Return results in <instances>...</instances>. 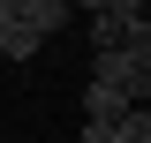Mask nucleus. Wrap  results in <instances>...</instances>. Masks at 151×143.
<instances>
[{
    "label": "nucleus",
    "mask_w": 151,
    "mask_h": 143,
    "mask_svg": "<svg viewBox=\"0 0 151 143\" xmlns=\"http://www.w3.org/2000/svg\"><path fill=\"white\" fill-rule=\"evenodd\" d=\"M68 15H76L68 0H15V23H23V30H38V38H60V30H68Z\"/></svg>",
    "instance_id": "obj_1"
},
{
    "label": "nucleus",
    "mask_w": 151,
    "mask_h": 143,
    "mask_svg": "<svg viewBox=\"0 0 151 143\" xmlns=\"http://www.w3.org/2000/svg\"><path fill=\"white\" fill-rule=\"evenodd\" d=\"M121 113H129V98L113 83H83V121H121Z\"/></svg>",
    "instance_id": "obj_2"
},
{
    "label": "nucleus",
    "mask_w": 151,
    "mask_h": 143,
    "mask_svg": "<svg viewBox=\"0 0 151 143\" xmlns=\"http://www.w3.org/2000/svg\"><path fill=\"white\" fill-rule=\"evenodd\" d=\"M38 45H45L38 30H23V23H0V53H8V60H30Z\"/></svg>",
    "instance_id": "obj_3"
},
{
    "label": "nucleus",
    "mask_w": 151,
    "mask_h": 143,
    "mask_svg": "<svg viewBox=\"0 0 151 143\" xmlns=\"http://www.w3.org/2000/svg\"><path fill=\"white\" fill-rule=\"evenodd\" d=\"M113 143H151V113H144V106H129L121 121H113Z\"/></svg>",
    "instance_id": "obj_4"
},
{
    "label": "nucleus",
    "mask_w": 151,
    "mask_h": 143,
    "mask_svg": "<svg viewBox=\"0 0 151 143\" xmlns=\"http://www.w3.org/2000/svg\"><path fill=\"white\" fill-rule=\"evenodd\" d=\"M83 143H113V121H83Z\"/></svg>",
    "instance_id": "obj_5"
},
{
    "label": "nucleus",
    "mask_w": 151,
    "mask_h": 143,
    "mask_svg": "<svg viewBox=\"0 0 151 143\" xmlns=\"http://www.w3.org/2000/svg\"><path fill=\"white\" fill-rule=\"evenodd\" d=\"M68 8H83V15H98V8H106V0H68Z\"/></svg>",
    "instance_id": "obj_6"
},
{
    "label": "nucleus",
    "mask_w": 151,
    "mask_h": 143,
    "mask_svg": "<svg viewBox=\"0 0 151 143\" xmlns=\"http://www.w3.org/2000/svg\"><path fill=\"white\" fill-rule=\"evenodd\" d=\"M0 23H15V0H0Z\"/></svg>",
    "instance_id": "obj_7"
}]
</instances>
